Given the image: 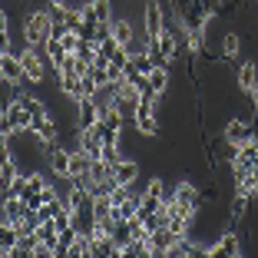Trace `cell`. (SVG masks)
I'll list each match as a JSON object with an SVG mask.
<instances>
[{"instance_id": "obj_8", "label": "cell", "mask_w": 258, "mask_h": 258, "mask_svg": "<svg viewBox=\"0 0 258 258\" xmlns=\"http://www.w3.org/2000/svg\"><path fill=\"white\" fill-rule=\"evenodd\" d=\"M99 116H103V109H99V103L93 96H83L76 99V129H93L99 122Z\"/></svg>"}, {"instance_id": "obj_22", "label": "cell", "mask_w": 258, "mask_h": 258, "mask_svg": "<svg viewBox=\"0 0 258 258\" xmlns=\"http://www.w3.org/2000/svg\"><path fill=\"white\" fill-rule=\"evenodd\" d=\"M149 83L156 86L159 93H166V90H169V70H166V67H156V70L149 73Z\"/></svg>"}, {"instance_id": "obj_13", "label": "cell", "mask_w": 258, "mask_h": 258, "mask_svg": "<svg viewBox=\"0 0 258 258\" xmlns=\"http://www.w3.org/2000/svg\"><path fill=\"white\" fill-rule=\"evenodd\" d=\"M109 175H113L116 185H136V179H139V162L122 156V159L116 162L113 169H109Z\"/></svg>"}, {"instance_id": "obj_5", "label": "cell", "mask_w": 258, "mask_h": 258, "mask_svg": "<svg viewBox=\"0 0 258 258\" xmlns=\"http://www.w3.org/2000/svg\"><path fill=\"white\" fill-rule=\"evenodd\" d=\"M43 46H23L20 50V60H23V70H27V80L33 83H43L46 76V63H43Z\"/></svg>"}, {"instance_id": "obj_20", "label": "cell", "mask_w": 258, "mask_h": 258, "mask_svg": "<svg viewBox=\"0 0 258 258\" xmlns=\"http://www.w3.org/2000/svg\"><path fill=\"white\" fill-rule=\"evenodd\" d=\"M113 37L119 40L122 46H129L133 40H136V33H133V23H129L126 17H116V20H113Z\"/></svg>"}, {"instance_id": "obj_2", "label": "cell", "mask_w": 258, "mask_h": 258, "mask_svg": "<svg viewBox=\"0 0 258 258\" xmlns=\"http://www.w3.org/2000/svg\"><path fill=\"white\" fill-rule=\"evenodd\" d=\"M33 122V116L27 113L20 99H10L4 103V116H0V129H4V136H14V133H27Z\"/></svg>"}, {"instance_id": "obj_24", "label": "cell", "mask_w": 258, "mask_h": 258, "mask_svg": "<svg viewBox=\"0 0 258 258\" xmlns=\"http://www.w3.org/2000/svg\"><path fill=\"white\" fill-rule=\"evenodd\" d=\"M248 99H251V106H255V116H258V86L248 93Z\"/></svg>"}, {"instance_id": "obj_4", "label": "cell", "mask_w": 258, "mask_h": 258, "mask_svg": "<svg viewBox=\"0 0 258 258\" xmlns=\"http://www.w3.org/2000/svg\"><path fill=\"white\" fill-rule=\"evenodd\" d=\"M162 30H166V10H162L159 0H149L143 10V33L146 40H156Z\"/></svg>"}, {"instance_id": "obj_19", "label": "cell", "mask_w": 258, "mask_h": 258, "mask_svg": "<svg viewBox=\"0 0 258 258\" xmlns=\"http://www.w3.org/2000/svg\"><path fill=\"white\" fill-rule=\"evenodd\" d=\"M76 235H80V228L70 222L67 228L60 232V242H56V251H53V258H67V251H70V245L76 242Z\"/></svg>"}, {"instance_id": "obj_15", "label": "cell", "mask_w": 258, "mask_h": 258, "mask_svg": "<svg viewBox=\"0 0 258 258\" xmlns=\"http://www.w3.org/2000/svg\"><path fill=\"white\" fill-rule=\"evenodd\" d=\"M23 215H27V202L20 196H4V222L7 225H20Z\"/></svg>"}, {"instance_id": "obj_23", "label": "cell", "mask_w": 258, "mask_h": 258, "mask_svg": "<svg viewBox=\"0 0 258 258\" xmlns=\"http://www.w3.org/2000/svg\"><path fill=\"white\" fill-rule=\"evenodd\" d=\"M99 159H103V162H106L109 169H113L116 162L122 159V152H119V146H103V156H99Z\"/></svg>"}, {"instance_id": "obj_18", "label": "cell", "mask_w": 258, "mask_h": 258, "mask_svg": "<svg viewBox=\"0 0 258 258\" xmlns=\"http://www.w3.org/2000/svg\"><path fill=\"white\" fill-rule=\"evenodd\" d=\"M20 245V228L17 225H0V255H14V248Z\"/></svg>"}, {"instance_id": "obj_11", "label": "cell", "mask_w": 258, "mask_h": 258, "mask_svg": "<svg viewBox=\"0 0 258 258\" xmlns=\"http://www.w3.org/2000/svg\"><path fill=\"white\" fill-rule=\"evenodd\" d=\"M209 255H219V258H238V255H242V238H238L235 232H225V235H219V238L212 242Z\"/></svg>"}, {"instance_id": "obj_10", "label": "cell", "mask_w": 258, "mask_h": 258, "mask_svg": "<svg viewBox=\"0 0 258 258\" xmlns=\"http://www.w3.org/2000/svg\"><path fill=\"white\" fill-rule=\"evenodd\" d=\"M30 129H33V133H37L40 139H43L46 146H50V143H56V139H60V126H56V119H53V113H50V109H46V113H40V116H33Z\"/></svg>"}, {"instance_id": "obj_1", "label": "cell", "mask_w": 258, "mask_h": 258, "mask_svg": "<svg viewBox=\"0 0 258 258\" xmlns=\"http://www.w3.org/2000/svg\"><path fill=\"white\" fill-rule=\"evenodd\" d=\"M53 37V17H50V10H33L30 17H27V23H23V40H27V46H43L46 40Z\"/></svg>"}, {"instance_id": "obj_9", "label": "cell", "mask_w": 258, "mask_h": 258, "mask_svg": "<svg viewBox=\"0 0 258 258\" xmlns=\"http://www.w3.org/2000/svg\"><path fill=\"white\" fill-rule=\"evenodd\" d=\"M175 242H179V235H175L169 225L149 232V251H152V255H159V258H169V251L175 248Z\"/></svg>"}, {"instance_id": "obj_12", "label": "cell", "mask_w": 258, "mask_h": 258, "mask_svg": "<svg viewBox=\"0 0 258 258\" xmlns=\"http://www.w3.org/2000/svg\"><path fill=\"white\" fill-rule=\"evenodd\" d=\"M70 156H73V152L60 149L56 143H50V146H46V159H50V172H53L56 179H70Z\"/></svg>"}, {"instance_id": "obj_16", "label": "cell", "mask_w": 258, "mask_h": 258, "mask_svg": "<svg viewBox=\"0 0 258 258\" xmlns=\"http://www.w3.org/2000/svg\"><path fill=\"white\" fill-rule=\"evenodd\" d=\"M255 86H258V63H251V60L248 63H238V90L248 96Z\"/></svg>"}, {"instance_id": "obj_14", "label": "cell", "mask_w": 258, "mask_h": 258, "mask_svg": "<svg viewBox=\"0 0 258 258\" xmlns=\"http://www.w3.org/2000/svg\"><path fill=\"white\" fill-rule=\"evenodd\" d=\"M228 166H232V169H258V136L251 139V143L238 146Z\"/></svg>"}, {"instance_id": "obj_17", "label": "cell", "mask_w": 258, "mask_h": 258, "mask_svg": "<svg viewBox=\"0 0 258 258\" xmlns=\"http://www.w3.org/2000/svg\"><path fill=\"white\" fill-rule=\"evenodd\" d=\"M43 53H46V63H50V67H60V63H63V56H67L70 53V50H67V46H63V40L60 37H56V33H53V37H50V40H46V43H43Z\"/></svg>"}, {"instance_id": "obj_21", "label": "cell", "mask_w": 258, "mask_h": 258, "mask_svg": "<svg viewBox=\"0 0 258 258\" xmlns=\"http://www.w3.org/2000/svg\"><path fill=\"white\" fill-rule=\"evenodd\" d=\"M238 50H242V40H238V33H232V30H228L225 37H222V60H228V63H232V60L238 56Z\"/></svg>"}, {"instance_id": "obj_3", "label": "cell", "mask_w": 258, "mask_h": 258, "mask_svg": "<svg viewBox=\"0 0 258 258\" xmlns=\"http://www.w3.org/2000/svg\"><path fill=\"white\" fill-rule=\"evenodd\" d=\"M222 136L238 149V146H245V143L255 139V122H248L245 116H232V119L225 122V129H222Z\"/></svg>"}, {"instance_id": "obj_7", "label": "cell", "mask_w": 258, "mask_h": 258, "mask_svg": "<svg viewBox=\"0 0 258 258\" xmlns=\"http://www.w3.org/2000/svg\"><path fill=\"white\" fill-rule=\"evenodd\" d=\"M0 76H4V83H10V86H17V83H23L27 80V70H23V60H20V53H0Z\"/></svg>"}, {"instance_id": "obj_6", "label": "cell", "mask_w": 258, "mask_h": 258, "mask_svg": "<svg viewBox=\"0 0 258 258\" xmlns=\"http://www.w3.org/2000/svg\"><path fill=\"white\" fill-rule=\"evenodd\" d=\"M133 126H136L143 136H156V133H159V119H156V103H149V99H139L136 113H133Z\"/></svg>"}]
</instances>
